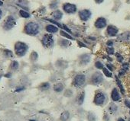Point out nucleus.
<instances>
[{
    "instance_id": "1",
    "label": "nucleus",
    "mask_w": 130,
    "mask_h": 121,
    "mask_svg": "<svg viewBox=\"0 0 130 121\" xmlns=\"http://www.w3.org/2000/svg\"><path fill=\"white\" fill-rule=\"evenodd\" d=\"M25 32L29 35H36L39 33V25L36 22H29L25 27Z\"/></svg>"
},
{
    "instance_id": "2",
    "label": "nucleus",
    "mask_w": 130,
    "mask_h": 121,
    "mask_svg": "<svg viewBox=\"0 0 130 121\" xmlns=\"http://www.w3.org/2000/svg\"><path fill=\"white\" fill-rule=\"evenodd\" d=\"M28 47L27 44L22 42H17L15 45V51L17 56H23L25 55L26 52L28 51Z\"/></svg>"
},
{
    "instance_id": "3",
    "label": "nucleus",
    "mask_w": 130,
    "mask_h": 121,
    "mask_svg": "<svg viewBox=\"0 0 130 121\" xmlns=\"http://www.w3.org/2000/svg\"><path fill=\"white\" fill-rule=\"evenodd\" d=\"M106 100V96L102 91H96L94 98H93V103L97 106H102L104 104Z\"/></svg>"
},
{
    "instance_id": "4",
    "label": "nucleus",
    "mask_w": 130,
    "mask_h": 121,
    "mask_svg": "<svg viewBox=\"0 0 130 121\" xmlns=\"http://www.w3.org/2000/svg\"><path fill=\"white\" fill-rule=\"evenodd\" d=\"M86 83V76L83 74H77L73 79V85L76 88H80Z\"/></svg>"
},
{
    "instance_id": "5",
    "label": "nucleus",
    "mask_w": 130,
    "mask_h": 121,
    "mask_svg": "<svg viewBox=\"0 0 130 121\" xmlns=\"http://www.w3.org/2000/svg\"><path fill=\"white\" fill-rule=\"evenodd\" d=\"M41 42H42L43 46L45 47H47V48H50V47H53V45H54L53 36L50 34H45L41 40Z\"/></svg>"
},
{
    "instance_id": "6",
    "label": "nucleus",
    "mask_w": 130,
    "mask_h": 121,
    "mask_svg": "<svg viewBox=\"0 0 130 121\" xmlns=\"http://www.w3.org/2000/svg\"><path fill=\"white\" fill-rule=\"evenodd\" d=\"M90 82L93 85H100L103 82V75L100 72H94L91 76Z\"/></svg>"
},
{
    "instance_id": "7",
    "label": "nucleus",
    "mask_w": 130,
    "mask_h": 121,
    "mask_svg": "<svg viewBox=\"0 0 130 121\" xmlns=\"http://www.w3.org/2000/svg\"><path fill=\"white\" fill-rule=\"evenodd\" d=\"M15 24H16V21H15V18H14V17L9 16L5 21L4 26L3 27H4L5 30H10V29H12L14 26H15Z\"/></svg>"
},
{
    "instance_id": "8",
    "label": "nucleus",
    "mask_w": 130,
    "mask_h": 121,
    "mask_svg": "<svg viewBox=\"0 0 130 121\" xmlns=\"http://www.w3.org/2000/svg\"><path fill=\"white\" fill-rule=\"evenodd\" d=\"M63 9L67 14H74L77 12V6L70 3H65L63 5Z\"/></svg>"
},
{
    "instance_id": "9",
    "label": "nucleus",
    "mask_w": 130,
    "mask_h": 121,
    "mask_svg": "<svg viewBox=\"0 0 130 121\" xmlns=\"http://www.w3.org/2000/svg\"><path fill=\"white\" fill-rule=\"evenodd\" d=\"M79 16L80 18L84 21L89 20L91 17V12L88 9H84L79 12Z\"/></svg>"
},
{
    "instance_id": "10",
    "label": "nucleus",
    "mask_w": 130,
    "mask_h": 121,
    "mask_svg": "<svg viewBox=\"0 0 130 121\" xmlns=\"http://www.w3.org/2000/svg\"><path fill=\"white\" fill-rule=\"evenodd\" d=\"M106 26V20L104 18H99L95 21V27L98 29H102Z\"/></svg>"
},
{
    "instance_id": "11",
    "label": "nucleus",
    "mask_w": 130,
    "mask_h": 121,
    "mask_svg": "<svg viewBox=\"0 0 130 121\" xmlns=\"http://www.w3.org/2000/svg\"><path fill=\"white\" fill-rule=\"evenodd\" d=\"M118 28H115V26H113V25H109V26L107 27V30H106V32L109 36L110 37H114L117 34H118Z\"/></svg>"
},
{
    "instance_id": "12",
    "label": "nucleus",
    "mask_w": 130,
    "mask_h": 121,
    "mask_svg": "<svg viewBox=\"0 0 130 121\" xmlns=\"http://www.w3.org/2000/svg\"><path fill=\"white\" fill-rule=\"evenodd\" d=\"M111 98L113 101H119L121 99V96L120 94V92L118 91L117 88H113L111 92Z\"/></svg>"
},
{
    "instance_id": "13",
    "label": "nucleus",
    "mask_w": 130,
    "mask_h": 121,
    "mask_svg": "<svg viewBox=\"0 0 130 121\" xmlns=\"http://www.w3.org/2000/svg\"><path fill=\"white\" fill-rule=\"evenodd\" d=\"M90 60H91V57L88 54H83L82 56H80V62L83 65H86L90 63Z\"/></svg>"
},
{
    "instance_id": "14",
    "label": "nucleus",
    "mask_w": 130,
    "mask_h": 121,
    "mask_svg": "<svg viewBox=\"0 0 130 121\" xmlns=\"http://www.w3.org/2000/svg\"><path fill=\"white\" fill-rule=\"evenodd\" d=\"M48 21H49L50 22H51V23H53V24H55V25H57V27L58 28H62V29H64V30H65V31H67L68 33H70V34H72L71 33V31L70 30L69 28H68L66 25H64V24H60V23H58L57 21H55V20H51V19H47Z\"/></svg>"
},
{
    "instance_id": "15",
    "label": "nucleus",
    "mask_w": 130,
    "mask_h": 121,
    "mask_svg": "<svg viewBox=\"0 0 130 121\" xmlns=\"http://www.w3.org/2000/svg\"><path fill=\"white\" fill-rule=\"evenodd\" d=\"M51 16L55 19V21H59L63 17V13L60 10H56L54 12L51 13Z\"/></svg>"
},
{
    "instance_id": "16",
    "label": "nucleus",
    "mask_w": 130,
    "mask_h": 121,
    "mask_svg": "<svg viewBox=\"0 0 130 121\" xmlns=\"http://www.w3.org/2000/svg\"><path fill=\"white\" fill-rule=\"evenodd\" d=\"M45 29L48 33H50V34H54V33H57L58 31V28L55 26V25H52V24L47 25Z\"/></svg>"
},
{
    "instance_id": "17",
    "label": "nucleus",
    "mask_w": 130,
    "mask_h": 121,
    "mask_svg": "<svg viewBox=\"0 0 130 121\" xmlns=\"http://www.w3.org/2000/svg\"><path fill=\"white\" fill-rule=\"evenodd\" d=\"M64 88V84L63 83H57L55 84V85H54L53 87V89L54 91H55V92H57V93H60L61 92Z\"/></svg>"
},
{
    "instance_id": "18",
    "label": "nucleus",
    "mask_w": 130,
    "mask_h": 121,
    "mask_svg": "<svg viewBox=\"0 0 130 121\" xmlns=\"http://www.w3.org/2000/svg\"><path fill=\"white\" fill-rule=\"evenodd\" d=\"M69 118H70V113L67 111H64L60 114V120L61 121H67L69 120Z\"/></svg>"
},
{
    "instance_id": "19",
    "label": "nucleus",
    "mask_w": 130,
    "mask_h": 121,
    "mask_svg": "<svg viewBox=\"0 0 130 121\" xmlns=\"http://www.w3.org/2000/svg\"><path fill=\"white\" fill-rule=\"evenodd\" d=\"M84 98H85V93H84V91H82L77 97V103L79 105L83 104V103H84Z\"/></svg>"
},
{
    "instance_id": "20",
    "label": "nucleus",
    "mask_w": 130,
    "mask_h": 121,
    "mask_svg": "<svg viewBox=\"0 0 130 121\" xmlns=\"http://www.w3.org/2000/svg\"><path fill=\"white\" fill-rule=\"evenodd\" d=\"M50 88V85L49 82H43L41 84L40 86H39V88L41 91H48Z\"/></svg>"
},
{
    "instance_id": "21",
    "label": "nucleus",
    "mask_w": 130,
    "mask_h": 121,
    "mask_svg": "<svg viewBox=\"0 0 130 121\" xmlns=\"http://www.w3.org/2000/svg\"><path fill=\"white\" fill-rule=\"evenodd\" d=\"M117 109H118L117 106L115 105V104H111L109 106V108H108V110H109V111H110V113H115V112L117 111Z\"/></svg>"
},
{
    "instance_id": "22",
    "label": "nucleus",
    "mask_w": 130,
    "mask_h": 121,
    "mask_svg": "<svg viewBox=\"0 0 130 121\" xmlns=\"http://www.w3.org/2000/svg\"><path fill=\"white\" fill-rule=\"evenodd\" d=\"M115 81H116V84H117V85L119 86V88H120V91H121L122 94H125L124 88H123V86H122V83H121V82H120V80L118 79V77H117V76L115 77Z\"/></svg>"
},
{
    "instance_id": "23",
    "label": "nucleus",
    "mask_w": 130,
    "mask_h": 121,
    "mask_svg": "<svg viewBox=\"0 0 130 121\" xmlns=\"http://www.w3.org/2000/svg\"><path fill=\"white\" fill-rule=\"evenodd\" d=\"M60 35L61 36H63V37H67V39H70V40H74V38L72 37L70 34H67V33L66 32V31H60Z\"/></svg>"
},
{
    "instance_id": "24",
    "label": "nucleus",
    "mask_w": 130,
    "mask_h": 121,
    "mask_svg": "<svg viewBox=\"0 0 130 121\" xmlns=\"http://www.w3.org/2000/svg\"><path fill=\"white\" fill-rule=\"evenodd\" d=\"M19 66V64L18 63L17 61H12V63H11V65H10V68L12 69V70H16L18 69Z\"/></svg>"
},
{
    "instance_id": "25",
    "label": "nucleus",
    "mask_w": 130,
    "mask_h": 121,
    "mask_svg": "<svg viewBox=\"0 0 130 121\" xmlns=\"http://www.w3.org/2000/svg\"><path fill=\"white\" fill-rule=\"evenodd\" d=\"M103 74L105 75L106 77H109V78H111V77H113V74H112V72L107 68L104 67L103 69Z\"/></svg>"
},
{
    "instance_id": "26",
    "label": "nucleus",
    "mask_w": 130,
    "mask_h": 121,
    "mask_svg": "<svg viewBox=\"0 0 130 121\" xmlns=\"http://www.w3.org/2000/svg\"><path fill=\"white\" fill-rule=\"evenodd\" d=\"M19 14H20V16H21L22 18H28L30 17V14L27 12H25L24 10H20Z\"/></svg>"
},
{
    "instance_id": "27",
    "label": "nucleus",
    "mask_w": 130,
    "mask_h": 121,
    "mask_svg": "<svg viewBox=\"0 0 130 121\" xmlns=\"http://www.w3.org/2000/svg\"><path fill=\"white\" fill-rule=\"evenodd\" d=\"M16 3L19 6H21V7H25L28 5V2L27 0H17Z\"/></svg>"
},
{
    "instance_id": "28",
    "label": "nucleus",
    "mask_w": 130,
    "mask_h": 121,
    "mask_svg": "<svg viewBox=\"0 0 130 121\" xmlns=\"http://www.w3.org/2000/svg\"><path fill=\"white\" fill-rule=\"evenodd\" d=\"M95 67L97 69H103L104 68V65L100 61H96L95 63Z\"/></svg>"
},
{
    "instance_id": "29",
    "label": "nucleus",
    "mask_w": 130,
    "mask_h": 121,
    "mask_svg": "<svg viewBox=\"0 0 130 121\" xmlns=\"http://www.w3.org/2000/svg\"><path fill=\"white\" fill-rule=\"evenodd\" d=\"M31 60H32V61H36L38 60V53H36V52H32L31 53Z\"/></svg>"
},
{
    "instance_id": "30",
    "label": "nucleus",
    "mask_w": 130,
    "mask_h": 121,
    "mask_svg": "<svg viewBox=\"0 0 130 121\" xmlns=\"http://www.w3.org/2000/svg\"><path fill=\"white\" fill-rule=\"evenodd\" d=\"M57 6H58V2H57V0H55V1H53V2L50 4V9H56Z\"/></svg>"
},
{
    "instance_id": "31",
    "label": "nucleus",
    "mask_w": 130,
    "mask_h": 121,
    "mask_svg": "<svg viewBox=\"0 0 130 121\" xmlns=\"http://www.w3.org/2000/svg\"><path fill=\"white\" fill-rule=\"evenodd\" d=\"M69 43H70V42L66 40H60V45L61 47H67L69 45Z\"/></svg>"
},
{
    "instance_id": "32",
    "label": "nucleus",
    "mask_w": 130,
    "mask_h": 121,
    "mask_svg": "<svg viewBox=\"0 0 130 121\" xmlns=\"http://www.w3.org/2000/svg\"><path fill=\"white\" fill-rule=\"evenodd\" d=\"M4 54L6 56L8 57H12L13 56V53L11 50H5L4 51Z\"/></svg>"
},
{
    "instance_id": "33",
    "label": "nucleus",
    "mask_w": 130,
    "mask_h": 121,
    "mask_svg": "<svg viewBox=\"0 0 130 121\" xmlns=\"http://www.w3.org/2000/svg\"><path fill=\"white\" fill-rule=\"evenodd\" d=\"M106 50V53L109 54V55H113V54H114V49L113 48V47H108Z\"/></svg>"
},
{
    "instance_id": "34",
    "label": "nucleus",
    "mask_w": 130,
    "mask_h": 121,
    "mask_svg": "<svg viewBox=\"0 0 130 121\" xmlns=\"http://www.w3.org/2000/svg\"><path fill=\"white\" fill-rule=\"evenodd\" d=\"M115 56H116V60L119 63H122L123 61V57H122V55H120V53H116L115 54Z\"/></svg>"
},
{
    "instance_id": "35",
    "label": "nucleus",
    "mask_w": 130,
    "mask_h": 121,
    "mask_svg": "<svg viewBox=\"0 0 130 121\" xmlns=\"http://www.w3.org/2000/svg\"><path fill=\"white\" fill-rule=\"evenodd\" d=\"M87 118H88L89 121H95V116L93 115V113H90Z\"/></svg>"
},
{
    "instance_id": "36",
    "label": "nucleus",
    "mask_w": 130,
    "mask_h": 121,
    "mask_svg": "<svg viewBox=\"0 0 130 121\" xmlns=\"http://www.w3.org/2000/svg\"><path fill=\"white\" fill-rule=\"evenodd\" d=\"M106 68L109 69V70L110 71V72H112V71H113L114 70V66L112 64H110V63H107L106 64Z\"/></svg>"
},
{
    "instance_id": "37",
    "label": "nucleus",
    "mask_w": 130,
    "mask_h": 121,
    "mask_svg": "<svg viewBox=\"0 0 130 121\" xmlns=\"http://www.w3.org/2000/svg\"><path fill=\"white\" fill-rule=\"evenodd\" d=\"M129 63H123L122 64V69H125V71H127L128 69H129Z\"/></svg>"
},
{
    "instance_id": "38",
    "label": "nucleus",
    "mask_w": 130,
    "mask_h": 121,
    "mask_svg": "<svg viewBox=\"0 0 130 121\" xmlns=\"http://www.w3.org/2000/svg\"><path fill=\"white\" fill-rule=\"evenodd\" d=\"M125 69H121V70L120 71V72H119V76H120V77H121V76H123L125 74Z\"/></svg>"
},
{
    "instance_id": "39",
    "label": "nucleus",
    "mask_w": 130,
    "mask_h": 121,
    "mask_svg": "<svg viewBox=\"0 0 130 121\" xmlns=\"http://www.w3.org/2000/svg\"><path fill=\"white\" fill-rule=\"evenodd\" d=\"M106 45L109 47H112L113 45V40H109V41L106 43Z\"/></svg>"
},
{
    "instance_id": "40",
    "label": "nucleus",
    "mask_w": 130,
    "mask_h": 121,
    "mask_svg": "<svg viewBox=\"0 0 130 121\" xmlns=\"http://www.w3.org/2000/svg\"><path fill=\"white\" fill-rule=\"evenodd\" d=\"M23 90H25V87H19V88H16L15 91H16V92H20V91H23Z\"/></svg>"
},
{
    "instance_id": "41",
    "label": "nucleus",
    "mask_w": 130,
    "mask_h": 121,
    "mask_svg": "<svg viewBox=\"0 0 130 121\" xmlns=\"http://www.w3.org/2000/svg\"><path fill=\"white\" fill-rule=\"evenodd\" d=\"M125 104L126 107H129V108L130 109V101H129V100H125Z\"/></svg>"
},
{
    "instance_id": "42",
    "label": "nucleus",
    "mask_w": 130,
    "mask_h": 121,
    "mask_svg": "<svg viewBox=\"0 0 130 121\" xmlns=\"http://www.w3.org/2000/svg\"><path fill=\"white\" fill-rule=\"evenodd\" d=\"M94 1L96 2V3H97V4H100V3H102L104 0H94Z\"/></svg>"
},
{
    "instance_id": "43",
    "label": "nucleus",
    "mask_w": 130,
    "mask_h": 121,
    "mask_svg": "<svg viewBox=\"0 0 130 121\" xmlns=\"http://www.w3.org/2000/svg\"><path fill=\"white\" fill-rule=\"evenodd\" d=\"M78 43H79V44H80V47H86V46L84 44V43H81L80 41H78Z\"/></svg>"
},
{
    "instance_id": "44",
    "label": "nucleus",
    "mask_w": 130,
    "mask_h": 121,
    "mask_svg": "<svg viewBox=\"0 0 130 121\" xmlns=\"http://www.w3.org/2000/svg\"><path fill=\"white\" fill-rule=\"evenodd\" d=\"M11 75H12V74H11V73H8V74H5V77H6V78H10Z\"/></svg>"
},
{
    "instance_id": "45",
    "label": "nucleus",
    "mask_w": 130,
    "mask_h": 121,
    "mask_svg": "<svg viewBox=\"0 0 130 121\" xmlns=\"http://www.w3.org/2000/svg\"><path fill=\"white\" fill-rule=\"evenodd\" d=\"M117 121H125V120H124V119H122V118H119Z\"/></svg>"
},
{
    "instance_id": "46",
    "label": "nucleus",
    "mask_w": 130,
    "mask_h": 121,
    "mask_svg": "<svg viewBox=\"0 0 130 121\" xmlns=\"http://www.w3.org/2000/svg\"><path fill=\"white\" fill-rule=\"evenodd\" d=\"M2 10L0 9V19H1V17H2Z\"/></svg>"
},
{
    "instance_id": "47",
    "label": "nucleus",
    "mask_w": 130,
    "mask_h": 121,
    "mask_svg": "<svg viewBox=\"0 0 130 121\" xmlns=\"http://www.w3.org/2000/svg\"><path fill=\"white\" fill-rule=\"evenodd\" d=\"M3 5V2L2 1H0V5Z\"/></svg>"
},
{
    "instance_id": "48",
    "label": "nucleus",
    "mask_w": 130,
    "mask_h": 121,
    "mask_svg": "<svg viewBox=\"0 0 130 121\" xmlns=\"http://www.w3.org/2000/svg\"><path fill=\"white\" fill-rule=\"evenodd\" d=\"M129 40H130V33H129Z\"/></svg>"
},
{
    "instance_id": "49",
    "label": "nucleus",
    "mask_w": 130,
    "mask_h": 121,
    "mask_svg": "<svg viewBox=\"0 0 130 121\" xmlns=\"http://www.w3.org/2000/svg\"><path fill=\"white\" fill-rule=\"evenodd\" d=\"M1 78H2V75H0V79H1Z\"/></svg>"
},
{
    "instance_id": "50",
    "label": "nucleus",
    "mask_w": 130,
    "mask_h": 121,
    "mask_svg": "<svg viewBox=\"0 0 130 121\" xmlns=\"http://www.w3.org/2000/svg\"><path fill=\"white\" fill-rule=\"evenodd\" d=\"M129 62H130V59H129Z\"/></svg>"
}]
</instances>
